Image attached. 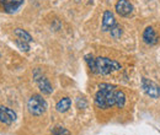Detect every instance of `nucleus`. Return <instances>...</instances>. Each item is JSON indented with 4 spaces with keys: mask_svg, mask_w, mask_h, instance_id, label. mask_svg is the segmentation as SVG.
<instances>
[{
    "mask_svg": "<svg viewBox=\"0 0 160 135\" xmlns=\"http://www.w3.org/2000/svg\"><path fill=\"white\" fill-rule=\"evenodd\" d=\"M52 134L53 135H70V132L67 129V128H64V127H54V128H52Z\"/></svg>",
    "mask_w": 160,
    "mask_h": 135,
    "instance_id": "4468645a",
    "label": "nucleus"
},
{
    "mask_svg": "<svg viewBox=\"0 0 160 135\" xmlns=\"http://www.w3.org/2000/svg\"><path fill=\"white\" fill-rule=\"evenodd\" d=\"M115 98H116V106L118 108H123L124 104H126V95H124V92L121 91V90H116Z\"/></svg>",
    "mask_w": 160,
    "mask_h": 135,
    "instance_id": "ddd939ff",
    "label": "nucleus"
},
{
    "mask_svg": "<svg viewBox=\"0 0 160 135\" xmlns=\"http://www.w3.org/2000/svg\"><path fill=\"white\" fill-rule=\"evenodd\" d=\"M70 106H72V99L69 97H64V98H62L57 102L56 108H57V111L59 113H65V112L69 111Z\"/></svg>",
    "mask_w": 160,
    "mask_h": 135,
    "instance_id": "9b49d317",
    "label": "nucleus"
},
{
    "mask_svg": "<svg viewBox=\"0 0 160 135\" xmlns=\"http://www.w3.org/2000/svg\"><path fill=\"white\" fill-rule=\"evenodd\" d=\"M47 108H48V104L46 99L42 98V96L40 95H33L27 101V109L32 116H42L47 111Z\"/></svg>",
    "mask_w": 160,
    "mask_h": 135,
    "instance_id": "7ed1b4c3",
    "label": "nucleus"
},
{
    "mask_svg": "<svg viewBox=\"0 0 160 135\" xmlns=\"http://www.w3.org/2000/svg\"><path fill=\"white\" fill-rule=\"evenodd\" d=\"M110 33H111V36H112L115 39L120 38L121 35H122V28H121L118 25H116L113 28H111V30H110Z\"/></svg>",
    "mask_w": 160,
    "mask_h": 135,
    "instance_id": "f3484780",
    "label": "nucleus"
},
{
    "mask_svg": "<svg viewBox=\"0 0 160 135\" xmlns=\"http://www.w3.org/2000/svg\"><path fill=\"white\" fill-rule=\"evenodd\" d=\"M15 120H16V113L12 109L5 106H0V122L1 123L6 125H11Z\"/></svg>",
    "mask_w": 160,
    "mask_h": 135,
    "instance_id": "423d86ee",
    "label": "nucleus"
},
{
    "mask_svg": "<svg viewBox=\"0 0 160 135\" xmlns=\"http://www.w3.org/2000/svg\"><path fill=\"white\" fill-rule=\"evenodd\" d=\"M0 2L2 5L5 12L12 14L19 10V7L23 4V0H0Z\"/></svg>",
    "mask_w": 160,
    "mask_h": 135,
    "instance_id": "1a4fd4ad",
    "label": "nucleus"
},
{
    "mask_svg": "<svg viewBox=\"0 0 160 135\" xmlns=\"http://www.w3.org/2000/svg\"><path fill=\"white\" fill-rule=\"evenodd\" d=\"M116 12L120 16H129L133 12V5L128 0H118L116 4Z\"/></svg>",
    "mask_w": 160,
    "mask_h": 135,
    "instance_id": "0eeeda50",
    "label": "nucleus"
},
{
    "mask_svg": "<svg viewBox=\"0 0 160 135\" xmlns=\"http://www.w3.org/2000/svg\"><path fill=\"white\" fill-rule=\"evenodd\" d=\"M116 87L110 84H100L99 90L95 95V104L101 109L111 108L112 106H116Z\"/></svg>",
    "mask_w": 160,
    "mask_h": 135,
    "instance_id": "f257e3e1",
    "label": "nucleus"
},
{
    "mask_svg": "<svg viewBox=\"0 0 160 135\" xmlns=\"http://www.w3.org/2000/svg\"><path fill=\"white\" fill-rule=\"evenodd\" d=\"M116 25H117V22H116V19H115V15L110 10H106L103 12V16H102V27H101V30L103 32H106V31H110L111 28H113Z\"/></svg>",
    "mask_w": 160,
    "mask_h": 135,
    "instance_id": "6e6552de",
    "label": "nucleus"
},
{
    "mask_svg": "<svg viewBox=\"0 0 160 135\" xmlns=\"http://www.w3.org/2000/svg\"><path fill=\"white\" fill-rule=\"evenodd\" d=\"M143 39L147 44L149 46H155L158 42H159V37L155 32V30L153 27H147L143 32Z\"/></svg>",
    "mask_w": 160,
    "mask_h": 135,
    "instance_id": "9d476101",
    "label": "nucleus"
},
{
    "mask_svg": "<svg viewBox=\"0 0 160 135\" xmlns=\"http://www.w3.org/2000/svg\"><path fill=\"white\" fill-rule=\"evenodd\" d=\"M33 79H35V81H36V84H37V86H38V89H40L42 94H44V95H51L52 94L53 87H52L49 80L44 76V74L41 71L40 69H36L33 71Z\"/></svg>",
    "mask_w": 160,
    "mask_h": 135,
    "instance_id": "20e7f679",
    "label": "nucleus"
},
{
    "mask_svg": "<svg viewBox=\"0 0 160 135\" xmlns=\"http://www.w3.org/2000/svg\"><path fill=\"white\" fill-rule=\"evenodd\" d=\"M16 46L20 48L21 51H23V52H28L30 51V43H27V42H25V41H22V39L18 38L16 39Z\"/></svg>",
    "mask_w": 160,
    "mask_h": 135,
    "instance_id": "dca6fc26",
    "label": "nucleus"
},
{
    "mask_svg": "<svg viewBox=\"0 0 160 135\" xmlns=\"http://www.w3.org/2000/svg\"><path fill=\"white\" fill-rule=\"evenodd\" d=\"M121 69V64L116 60L105 58V57H98L95 58V71L94 74L99 75H108L111 73H115Z\"/></svg>",
    "mask_w": 160,
    "mask_h": 135,
    "instance_id": "f03ea898",
    "label": "nucleus"
},
{
    "mask_svg": "<svg viewBox=\"0 0 160 135\" xmlns=\"http://www.w3.org/2000/svg\"><path fill=\"white\" fill-rule=\"evenodd\" d=\"M142 87L148 96L153 97V98L160 97V86L157 85L154 81H150L149 79L144 77V79H142Z\"/></svg>",
    "mask_w": 160,
    "mask_h": 135,
    "instance_id": "39448f33",
    "label": "nucleus"
},
{
    "mask_svg": "<svg viewBox=\"0 0 160 135\" xmlns=\"http://www.w3.org/2000/svg\"><path fill=\"white\" fill-rule=\"evenodd\" d=\"M77 106H78V108H80V109H84V108H86L88 102H86V99H85V98L79 97V98L77 99Z\"/></svg>",
    "mask_w": 160,
    "mask_h": 135,
    "instance_id": "a211bd4d",
    "label": "nucleus"
},
{
    "mask_svg": "<svg viewBox=\"0 0 160 135\" xmlns=\"http://www.w3.org/2000/svg\"><path fill=\"white\" fill-rule=\"evenodd\" d=\"M14 33H15V36H16L18 38L22 39V41H25V42H27V43H31V42H32L31 35H30L27 31L22 30V28H16V30L14 31Z\"/></svg>",
    "mask_w": 160,
    "mask_h": 135,
    "instance_id": "f8f14e48",
    "label": "nucleus"
},
{
    "mask_svg": "<svg viewBox=\"0 0 160 135\" xmlns=\"http://www.w3.org/2000/svg\"><path fill=\"white\" fill-rule=\"evenodd\" d=\"M85 61L88 63L89 69L91 70V73H94L95 71V58H94V55L92 54H86L85 55Z\"/></svg>",
    "mask_w": 160,
    "mask_h": 135,
    "instance_id": "2eb2a0df",
    "label": "nucleus"
}]
</instances>
